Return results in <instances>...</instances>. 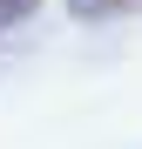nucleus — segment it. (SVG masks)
Listing matches in <instances>:
<instances>
[{
	"label": "nucleus",
	"instance_id": "1",
	"mask_svg": "<svg viewBox=\"0 0 142 149\" xmlns=\"http://www.w3.org/2000/svg\"><path fill=\"white\" fill-rule=\"evenodd\" d=\"M142 0H68V14L75 20H108V14H135Z\"/></svg>",
	"mask_w": 142,
	"mask_h": 149
},
{
	"label": "nucleus",
	"instance_id": "2",
	"mask_svg": "<svg viewBox=\"0 0 142 149\" xmlns=\"http://www.w3.org/2000/svg\"><path fill=\"white\" fill-rule=\"evenodd\" d=\"M34 7H41V0H0V34H7V27H14V20H27Z\"/></svg>",
	"mask_w": 142,
	"mask_h": 149
}]
</instances>
